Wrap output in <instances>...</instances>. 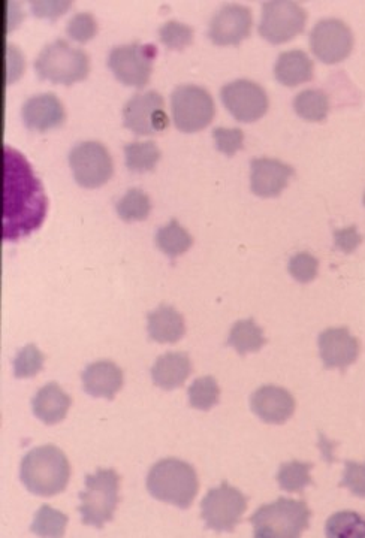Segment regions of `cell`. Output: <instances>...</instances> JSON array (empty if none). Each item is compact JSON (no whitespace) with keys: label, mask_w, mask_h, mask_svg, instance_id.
Masks as SVG:
<instances>
[{"label":"cell","mask_w":365,"mask_h":538,"mask_svg":"<svg viewBox=\"0 0 365 538\" xmlns=\"http://www.w3.org/2000/svg\"><path fill=\"white\" fill-rule=\"evenodd\" d=\"M47 205L41 181L33 174L26 157L9 145H3L0 202L2 240L18 241L41 228Z\"/></svg>","instance_id":"obj_1"},{"label":"cell","mask_w":365,"mask_h":538,"mask_svg":"<svg viewBox=\"0 0 365 538\" xmlns=\"http://www.w3.org/2000/svg\"><path fill=\"white\" fill-rule=\"evenodd\" d=\"M71 467L59 447H36L30 450L20 467V479L27 491L38 497H54L68 486Z\"/></svg>","instance_id":"obj_2"},{"label":"cell","mask_w":365,"mask_h":538,"mask_svg":"<svg viewBox=\"0 0 365 538\" xmlns=\"http://www.w3.org/2000/svg\"><path fill=\"white\" fill-rule=\"evenodd\" d=\"M195 468L180 459L168 458L156 462L147 476V489L156 500L189 509L198 494Z\"/></svg>","instance_id":"obj_3"},{"label":"cell","mask_w":365,"mask_h":538,"mask_svg":"<svg viewBox=\"0 0 365 538\" xmlns=\"http://www.w3.org/2000/svg\"><path fill=\"white\" fill-rule=\"evenodd\" d=\"M310 516L304 501L280 498L256 510L250 524L255 538H301L309 528Z\"/></svg>","instance_id":"obj_4"},{"label":"cell","mask_w":365,"mask_h":538,"mask_svg":"<svg viewBox=\"0 0 365 538\" xmlns=\"http://www.w3.org/2000/svg\"><path fill=\"white\" fill-rule=\"evenodd\" d=\"M89 69V56L83 50L71 47L63 39L45 45L35 60V72L39 80L63 86L83 81L89 74Z\"/></svg>","instance_id":"obj_5"},{"label":"cell","mask_w":365,"mask_h":538,"mask_svg":"<svg viewBox=\"0 0 365 538\" xmlns=\"http://www.w3.org/2000/svg\"><path fill=\"white\" fill-rule=\"evenodd\" d=\"M120 477L114 470H98L87 474L86 489L80 492L81 521L90 527L102 528L113 519L119 504Z\"/></svg>","instance_id":"obj_6"},{"label":"cell","mask_w":365,"mask_h":538,"mask_svg":"<svg viewBox=\"0 0 365 538\" xmlns=\"http://www.w3.org/2000/svg\"><path fill=\"white\" fill-rule=\"evenodd\" d=\"M156 54L158 50L155 45L132 42V44L114 47L108 54L107 65L116 80L123 86L143 89L152 75Z\"/></svg>","instance_id":"obj_7"},{"label":"cell","mask_w":365,"mask_h":538,"mask_svg":"<svg viewBox=\"0 0 365 538\" xmlns=\"http://www.w3.org/2000/svg\"><path fill=\"white\" fill-rule=\"evenodd\" d=\"M171 113L174 125L184 134L202 131L213 120V98L202 87L193 84L179 86L171 95Z\"/></svg>","instance_id":"obj_8"},{"label":"cell","mask_w":365,"mask_h":538,"mask_svg":"<svg viewBox=\"0 0 365 538\" xmlns=\"http://www.w3.org/2000/svg\"><path fill=\"white\" fill-rule=\"evenodd\" d=\"M246 507V497L238 489L223 482L207 492L201 503V515L210 530L231 533L240 524Z\"/></svg>","instance_id":"obj_9"},{"label":"cell","mask_w":365,"mask_h":538,"mask_svg":"<svg viewBox=\"0 0 365 538\" xmlns=\"http://www.w3.org/2000/svg\"><path fill=\"white\" fill-rule=\"evenodd\" d=\"M69 166L75 181L86 189H96L113 175V160L107 148L98 141H84L69 151Z\"/></svg>","instance_id":"obj_10"},{"label":"cell","mask_w":365,"mask_h":538,"mask_svg":"<svg viewBox=\"0 0 365 538\" xmlns=\"http://www.w3.org/2000/svg\"><path fill=\"white\" fill-rule=\"evenodd\" d=\"M307 12L295 2H267L262 6L259 33L271 44H283L300 35L306 26Z\"/></svg>","instance_id":"obj_11"},{"label":"cell","mask_w":365,"mask_h":538,"mask_svg":"<svg viewBox=\"0 0 365 538\" xmlns=\"http://www.w3.org/2000/svg\"><path fill=\"white\" fill-rule=\"evenodd\" d=\"M164 99L158 92L135 95L123 107V125L137 135H156L168 128Z\"/></svg>","instance_id":"obj_12"},{"label":"cell","mask_w":365,"mask_h":538,"mask_svg":"<svg viewBox=\"0 0 365 538\" xmlns=\"http://www.w3.org/2000/svg\"><path fill=\"white\" fill-rule=\"evenodd\" d=\"M310 47L321 62L334 65L351 54L354 35L343 21L327 18L313 27L310 33Z\"/></svg>","instance_id":"obj_13"},{"label":"cell","mask_w":365,"mask_h":538,"mask_svg":"<svg viewBox=\"0 0 365 538\" xmlns=\"http://www.w3.org/2000/svg\"><path fill=\"white\" fill-rule=\"evenodd\" d=\"M220 98L226 110L235 120L252 123L261 119L268 110V96L259 84L249 80H237L220 90Z\"/></svg>","instance_id":"obj_14"},{"label":"cell","mask_w":365,"mask_h":538,"mask_svg":"<svg viewBox=\"0 0 365 538\" xmlns=\"http://www.w3.org/2000/svg\"><path fill=\"white\" fill-rule=\"evenodd\" d=\"M252 12L243 5H225L214 14L208 38L216 45H237L250 35Z\"/></svg>","instance_id":"obj_15"},{"label":"cell","mask_w":365,"mask_h":538,"mask_svg":"<svg viewBox=\"0 0 365 538\" xmlns=\"http://www.w3.org/2000/svg\"><path fill=\"white\" fill-rule=\"evenodd\" d=\"M319 352L327 368H348L360 355V343L346 328H331L319 335Z\"/></svg>","instance_id":"obj_16"},{"label":"cell","mask_w":365,"mask_h":538,"mask_svg":"<svg viewBox=\"0 0 365 538\" xmlns=\"http://www.w3.org/2000/svg\"><path fill=\"white\" fill-rule=\"evenodd\" d=\"M250 169H252V175H250L252 192L261 198L279 196L288 186L289 178L294 175V169L291 166L277 159H268V157L253 159Z\"/></svg>","instance_id":"obj_17"},{"label":"cell","mask_w":365,"mask_h":538,"mask_svg":"<svg viewBox=\"0 0 365 538\" xmlns=\"http://www.w3.org/2000/svg\"><path fill=\"white\" fill-rule=\"evenodd\" d=\"M65 117L62 102L51 93L32 96L21 108V119L29 131L47 132L59 128Z\"/></svg>","instance_id":"obj_18"},{"label":"cell","mask_w":365,"mask_h":538,"mask_svg":"<svg viewBox=\"0 0 365 538\" xmlns=\"http://www.w3.org/2000/svg\"><path fill=\"white\" fill-rule=\"evenodd\" d=\"M253 413L267 423H283L294 414L295 400L286 389L262 386L250 400Z\"/></svg>","instance_id":"obj_19"},{"label":"cell","mask_w":365,"mask_h":538,"mask_svg":"<svg viewBox=\"0 0 365 538\" xmlns=\"http://www.w3.org/2000/svg\"><path fill=\"white\" fill-rule=\"evenodd\" d=\"M84 391L95 398L113 400L123 386V373L114 362L99 361L90 364L81 374Z\"/></svg>","instance_id":"obj_20"},{"label":"cell","mask_w":365,"mask_h":538,"mask_svg":"<svg viewBox=\"0 0 365 538\" xmlns=\"http://www.w3.org/2000/svg\"><path fill=\"white\" fill-rule=\"evenodd\" d=\"M71 404V397L57 383H48L32 400L33 414L45 425H56L65 419Z\"/></svg>","instance_id":"obj_21"},{"label":"cell","mask_w":365,"mask_h":538,"mask_svg":"<svg viewBox=\"0 0 365 538\" xmlns=\"http://www.w3.org/2000/svg\"><path fill=\"white\" fill-rule=\"evenodd\" d=\"M192 373V362L186 353H167L152 368V379L158 388L173 391L180 388Z\"/></svg>","instance_id":"obj_22"},{"label":"cell","mask_w":365,"mask_h":538,"mask_svg":"<svg viewBox=\"0 0 365 538\" xmlns=\"http://www.w3.org/2000/svg\"><path fill=\"white\" fill-rule=\"evenodd\" d=\"M149 320V335L153 341L161 344H173L182 340L186 326L182 314L171 307V305H161L147 316Z\"/></svg>","instance_id":"obj_23"},{"label":"cell","mask_w":365,"mask_h":538,"mask_svg":"<svg viewBox=\"0 0 365 538\" xmlns=\"http://www.w3.org/2000/svg\"><path fill=\"white\" fill-rule=\"evenodd\" d=\"M274 75L282 86L295 87L313 78V62L304 51L282 53L274 66Z\"/></svg>","instance_id":"obj_24"},{"label":"cell","mask_w":365,"mask_h":538,"mask_svg":"<svg viewBox=\"0 0 365 538\" xmlns=\"http://www.w3.org/2000/svg\"><path fill=\"white\" fill-rule=\"evenodd\" d=\"M267 343L262 329L253 322V319L240 320L232 326L228 344L234 347L240 355L258 352Z\"/></svg>","instance_id":"obj_25"},{"label":"cell","mask_w":365,"mask_h":538,"mask_svg":"<svg viewBox=\"0 0 365 538\" xmlns=\"http://www.w3.org/2000/svg\"><path fill=\"white\" fill-rule=\"evenodd\" d=\"M126 166L129 171L143 174L153 171L161 160V150L156 142H131L125 145Z\"/></svg>","instance_id":"obj_26"},{"label":"cell","mask_w":365,"mask_h":538,"mask_svg":"<svg viewBox=\"0 0 365 538\" xmlns=\"http://www.w3.org/2000/svg\"><path fill=\"white\" fill-rule=\"evenodd\" d=\"M294 110L307 122H324L330 111V101L322 90H304L295 98Z\"/></svg>","instance_id":"obj_27"},{"label":"cell","mask_w":365,"mask_h":538,"mask_svg":"<svg viewBox=\"0 0 365 538\" xmlns=\"http://www.w3.org/2000/svg\"><path fill=\"white\" fill-rule=\"evenodd\" d=\"M156 244L165 255L174 259L183 255L192 247L193 238L190 237L186 229L180 226L177 220H171L167 226L156 232Z\"/></svg>","instance_id":"obj_28"},{"label":"cell","mask_w":365,"mask_h":538,"mask_svg":"<svg viewBox=\"0 0 365 538\" xmlns=\"http://www.w3.org/2000/svg\"><path fill=\"white\" fill-rule=\"evenodd\" d=\"M66 525H68V516L45 504L36 512L30 531L41 538H63Z\"/></svg>","instance_id":"obj_29"},{"label":"cell","mask_w":365,"mask_h":538,"mask_svg":"<svg viewBox=\"0 0 365 538\" xmlns=\"http://www.w3.org/2000/svg\"><path fill=\"white\" fill-rule=\"evenodd\" d=\"M150 210H152V202L147 193L141 189H129L116 204L117 214L125 222L146 220Z\"/></svg>","instance_id":"obj_30"},{"label":"cell","mask_w":365,"mask_h":538,"mask_svg":"<svg viewBox=\"0 0 365 538\" xmlns=\"http://www.w3.org/2000/svg\"><path fill=\"white\" fill-rule=\"evenodd\" d=\"M327 538H365V518L357 512H339L328 519Z\"/></svg>","instance_id":"obj_31"},{"label":"cell","mask_w":365,"mask_h":538,"mask_svg":"<svg viewBox=\"0 0 365 538\" xmlns=\"http://www.w3.org/2000/svg\"><path fill=\"white\" fill-rule=\"evenodd\" d=\"M312 467V464L298 461L283 464L277 474L280 488L286 492H303L306 486L312 485V477H310Z\"/></svg>","instance_id":"obj_32"},{"label":"cell","mask_w":365,"mask_h":538,"mask_svg":"<svg viewBox=\"0 0 365 538\" xmlns=\"http://www.w3.org/2000/svg\"><path fill=\"white\" fill-rule=\"evenodd\" d=\"M187 392H189V403L196 410H210L219 403L220 389L213 377L195 380Z\"/></svg>","instance_id":"obj_33"},{"label":"cell","mask_w":365,"mask_h":538,"mask_svg":"<svg viewBox=\"0 0 365 538\" xmlns=\"http://www.w3.org/2000/svg\"><path fill=\"white\" fill-rule=\"evenodd\" d=\"M45 356L39 352L35 344H27L18 352L14 361V376L17 379L35 377L44 367Z\"/></svg>","instance_id":"obj_34"},{"label":"cell","mask_w":365,"mask_h":538,"mask_svg":"<svg viewBox=\"0 0 365 538\" xmlns=\"http://www.w3.org/2000/svg\"><path fill=\"white\" fill-rule=\"evenodd\" d=\"M159 39L170 50L182 51L187 45L192 44L193 30L180 21H167L159 29Z\"/></svg>","instance_id":"obj_35"},{"label":"cell","mask_w":365,"mask_h":538,"mask_svg":"<svg viewBox=\"0 0 365 538\" xmlns=\"http://www.w3.org/2000/svg\"><path fill=\"white\" fill-rule=\"evenodd\" d=\"M96 33H98V24H96L95 17L89 14V12L75 14L68 21V26H66V35L72 41L80 42V44H86V42L92 41Z\"/></svg>","instance_id":"obj_36"},{"label":"cell","mask_w":365,"mask_h":538,"mask_svg":"<svg viewBox=\"0 0 365 538\" xmlns=\"http://www.w3.org/2000/svg\"><path fill=\"white\" fill-rule=\"evenodd\" d=\"M319 262L310 253H298L289 261V272L300 283H310L318 275Z\"/></svg>","instance_id":"obj_37"},{"label":"cell","mask_w":365,"mask_h":538,"mask_svg":"<svg viewBox=\"0 0 365 538\" xmlns=\"http://www.w3.org/2000/svg\"><path fill=\"white\" fill-rule=\"evenodd\" d=\"M213 138L216 141L217 150L226 156H234L243 148L244 135L241 129L216 128L213 131Z\"/></svg>","instance_id":"obj_38"},{"label":"cell","mask_w":365,"mask_h":538,"mask_svg":"<svg viewBox=\"0 0 365 538\" xmlns=\"http://www.w3.org/2000/svg\"><path fill=\"white\" fill-rule=\"evenodd\" d=\"M342 486L348 488L357 497L365 498V462L364 464L346 462Z\"/></svg>","instance_id":"obj_39"},{"label":"cell","mask_w":365,"mask_h":538,"mask_svg":"<svg viewBox=\"0 0 365 538\" xmlns=\"http://www.w3.org/2000/svg\"><path fill=\"white\" fill-rule=\"evenodd\" d=\"M30 6H32L33 15L36 18L56 20L71 8V2H63V0H60V2H50V0L48 2H39V0H36Z\"/></svg>","instance_id":"obj_40"},{"label":"cell","mask_w":365,"mask_h":538,"mask_svg":"<svg viewBox=\"0 0 365 538\" xmlns=\"http://www.w3.org/2000/svg\"><path fill=\"white\" fill-rule=\"evenodd\" d=\"M334 243L336 247L342 252L352 253L361 243H363V237L358 234L357 228L351 226V228L339 229L334 232Z\"/></svg>","instance_id":"obj_41"},{"label":"cell","mask_w":365,"mask_h":538,"mask_svg":"<svg viewBox=\"0 0 365 538\" xmlns=\"http://www.w3.org/2000/svg\"><path fill=\"white\" fill-rule=\"evenodd\" d=\"M8 50H6V84H12L15 80L23 75L24 71V59L23 54L20 53L18 48H15L14 45L9 44Z\"/></svg>","instance_id":"obj_42"},{"label":"cell","mask_w":365,"mask_h":538,"mask_svg":"<svg viewBox=\"0 0 365 538\" xmlns=\"http://www.w3.org/2000/svg\"><path fill=\"white\" fill-rule=\"evenodd\" d=\"M364 204H365V195H364Z\"/></svg>","instance_id":"obj_43"}]
</instances>
